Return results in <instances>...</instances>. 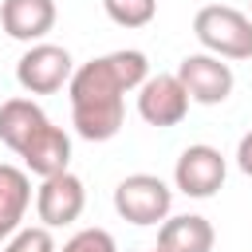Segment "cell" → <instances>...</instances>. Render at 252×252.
I'll use <instances>...</instances> for the list:
<instances>
[{
	"mask_svg": "<svg viewBox=\"0 0 252 252\" xmlns=\"http://www.w3.org/2000/svg\"><path fill=\"white\" fill-rule=\"evenodd\" d=\"M150 79V59L134 47L98 55L83 67H75L67 94H71V126L87 142H110L122 130L126 106L122 94L138 91Z\"/></svg>",
	"mask_w": 252,
	"mask_h": 252,
	"instance_id": "1",
	"label": "cell"
},
{
	"mask_svg": "<svg viewBox=\"0 0 252 252\" xmlns=\"http://www.w3.org/2000/svg\"><path fill=\"white\" fill-rule=\"evenodd\" d=\"M193 35L217 59H252V20L228 4H205L193 16Z\"/></svg>",
	"mask_w": 252,
	"mask_h": 252,
	"instance_id": "2",
	"label": "cell"
},
{
	"mask_svg": "<svg viewBox=\"0 0 252 252\" xmlns=\"http://www.w3.org/2000/svg\"><path fill=\"white\" fill-rule=\"evenodd\" d=\"M114 209L130 224H161L173 209V189L154 173H130L114 185Z\"/></svg>",
	"mask_w": 252,
	"mask_h": 252,
	"instance_id": "3",
	"label": "cell"
},
{
	"mask_svg": "<svg viewBox=\"0 0 252 252\" xmlns=\"http://www.w3.org/2000/svg\"><path fill=\"white\" fill-rule=\"evenodd\" d=\"M71 75H75V59L59 43H32L16 63V83L28 94H55L71 83Z\"/></svg>",
	"mask_w": 252,
	"mask_h": 252,
	"instance_id": "4",
	"label": "cell"
},
{
	"mask_svg": "<svg viewBox=\"0 0 252 252\" xmlns=\"http://www.w3.org/2000/svg\"><path fill=\"white\" fill-rule=\"evenodd\" d=\"M177 83L185 87L189 102H201V106H220L228 94H232V67L209 51H197V55H185L177 63Z\"/></svg>",
	"mask_w": 252,
	"mask_h": 252,
	"instance_id": "5",
	"label": "cell"
},
{
	"mask_svg": "<svg viewBox=\"0 0 252 252\" xmlns=\"http://www.w3.org/2000/svg\"><path fill=\"white\" fill-rule=\"evenodd\" d=\"M224 177H228L224 154H220L217 146H205V142L185 146L181 158H177V165H173V185H177L185 197H197V201L213 197V193L224 185Z\"/></svg>",
	"mask_w": 252,
	"mask_h": 252,
	"instance_id": "6",
	"label": "cell"
},
{
	"mask_svg": "<svg viewBox=\"0 0 252 252\" xmlns=\"http://www.w3.org/2000/svg\"><path fill=\"white\" fill-rule=\"evenodd\" d=\"M83 209H87V189L71 169L43 177V185L35 189V213H39L43 228H63V224L79 220Z\"/></svg>",
	"mask_w": 252,
	"mask_h": 252,
	"instance_id": "7",
	"label": "cell"
},
{
	"mask_svg": "<svg viewBox=\"0 0 252 252\" xmlns=\"http://www.w3.org/2000/svg\"><path fill=\"white\" fill-rule=\"evenodd\" d=\"M138 114L150 126H177L189 114V94L177 75H150L138 87Z\"/></svg>",
	"mask_w": 252,
	"mask_h": 252,
	"instance_id": "8",
	"label": "cell"
},
{
	"mask_svg": "<svg viewBox=\"0 0 252 252\" xmlns=\"http://www.w3.org/2000/svg\"><path fill=\"white\" fill-rule=\"evenodd\" d=\"M0 28L20 43H43V35L55 28V0H4L0 4Z\"/></svg>",
	"mask_w": 252,
	"mask_h": 252,
	"instance_id": "9",
	"label": "cell"
},
{
	"mask_svg": "<svg viewBox=\"0 0 252 252\" xmlns=\"http://www.w3.org/2000/svg\"><path fill=\"white\" fill-rule=\"evenodd\" d=\"M47 126H51V118L43 114L39 102H32V98H8V102H0V142L12 154H24Z\"/></svg>",
	"mask_w": 252,
	"mask_h": 252,
	"instance_id": "10",
	"label": "cell"
},
{
	"mask_svg": "<svg viewBox=\"0 0 252 252\" xmlns=\"http://www.w3.org/2000/svg\"><path fill=\"white\" fill-rule=\"evenodd\" d=\"M32 205V177L20 165L0 161V240L24 228V213Z\"/></svg>",
	"mask_w": 252,
	"mask_h": 252,
	"instance_id": "11",
	"label": "cell"
},
{
	"mask_svg": "<svg viewBox=\"0 0 252 252\" xmlns=\"http://www.w3.org/2000/svg\"><path fill=\"white\" fill-rule=\"evenodd\" d=\"M158 244L165 252H213L217 232L201 213H181V217H165L161 220Z\"/></svg>",
	"mask_w": 252,
	"mask_h": 252,
	"instance_id": "12",
	"label": "cell"
},
{
	"mask_svg": "<svg viewBox=\"0 0 252 252\" xmlns=\"http://www.w3.org/2000/svg\"><path fill=\"white\" fill-rule=\"evenodd\" d=\"M20 158H24V169L35 173L39 181L43 177H55V173H67V165H71V138H67V130H59L51 122Z\"/></svg>",
	"mask_w": 252,
	"mask_h": 252,
	"instance_id": "13",
	"label": "cell"
},
{
	"mask_svg": "<svg viewBox=\"0 0 252 252\" xmlns=\"http://www.w3.org/2000/svg\"><path fill=\"white\" fill-rule=\"evenodd\" d=\"M102 12L118 28H146L158 16V0H102Z\"/></svg>",
	"mask_w": 252,
	"mask_h": 252,
	"instance_id": "14",
	"label": "cell"
},
{
	"mask_svg": "<svg viewBox=\"0 0 252 252\" xmlns=\"http://www.w3.org/2000/svg\"><path fill=\"white\" fill-rule=\"evenodd\" d=\"M4 252H59V248H55V240H51V228L35 224V228H20V232H12Z\"/></svg>",
	"mask_w": 252,
	"mask_h": 252,
	"instance_id": "15",
	"label": "cell"
},
{
	"mask_svg": "<svg viewBox=\"0 0 252 252\" xmlns=\"http://www.w3.org/2000/svg\"><path fill=\"white\" fill-rule=\"evenodd\" d=\"M59 252H118V244L106 228H79Z\"/></svg>",
	"mask_w": 252,
	"mask_h": 252,
	"instance_id": "16",
	"label": "cell"
},
{
	"mask_svg": "<svg viewBox=\"0 0 252 252\" xmlns=\"http://www.w3.org/2000/svg\"><path fill=\"white\" fill-rule=\"evenodd\" d=\"M236 165H240V173H244V177H252V130L236 142Z\"/></svg>",
	"mask_w": 252,
	"mask_h": 252,
	"instance_id": "17",
	"label": "cell"
},
{
	"mask_svg": "<svg viewBox=\"0 0 252 252\" xmlns=\"http://www.w3.org/2000/svg\"><path fill=\"white\" fill-rule=\"evenodd\" d=\"M154 252H165V248H161V244H158V248H154Z\"/></svg>",
	"mask_w": 252,
	"mask_h": 252,
	"instance_id": "18",
	"label": "cell"
},
{
	"mask_svg": "<svg viewBox=\"0 0 252 252\" xmlns=\"http://www.w3.org/2000/svg\"><path fill=\"white\" fill-rule=\"evenodd\" d=\"M248 20H252V16H248Z\"/></svg>",
	"mask_w": 252,
	"mask_h": 252,
	"instance_id": "19",
	"label": "cell"
}]
</instances>
